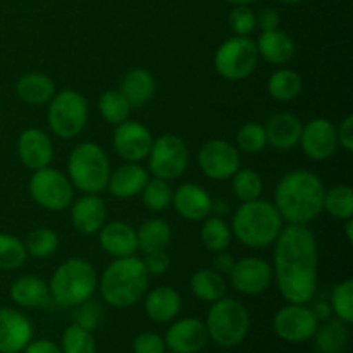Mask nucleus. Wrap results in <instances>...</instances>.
Returning a JSON list of instances; mask_svg holds the SVG:
<instances>
[{
	"mask_svg": "<svg viewBox=\"0 0 353 353\" xmlns=\"http://www.w3.org/2000/svg\"><path fill=\"white\" fill-rule=\"evenodd\" d=\"M272 274L288 303H309L319 281V245L309 226H283L274 243Z\"/></svg>",
	"mask_w": 353,
	"mask_h": 353,
	"instance_id": "nucleus-1",
	"label": "nucleus"
},
{
	"mask_svg": "<svg viewBox=\"0 0 353 353\" xmlns=\"http://www.w3.org/2000/svg\"><path fill=\"white\" fill-rule=\"evenodd\" d=\"M324 183L309 169H295L279 179L274 190V205L288 224L307 226L323 212Z\"/></svg>",
	"mask_w": 353,
	"mask_h": 353,
	"instance_id": "nucleus-2",
	"label": "nucleus"
},
{
	"mask_svg": "<svg viewBox=\"0 0 353 353\" xmlns=\"http://www.w3.org/2000/svg\"><path fill=\"white\" fill-rule=\"evenodd\" d=\"M150 274L145 269L141 259L130 257L114 259L99 279L100 295L107 305L114 309H128L143 300L148 290Z\"/></svg>",
	"mask_w": 353,
	"mask_h": 353,
	"instance_id": "nucleus-3",
	"label": "nucleus"
},
{
	"mask_svg": "<svg viewBox=\"0 0 353 353\" xmlns=\"http://www.w3.org/2000/svg\"><path fill=\"white\" fill-rule=\"evenodd\" d=\"M283 217L269 200L241 202L231 221V233L248 248H265L276 241L283 230Z\"/></svg>",
	"mask_w": 353,
	"mask_h": 353,
	"instance_id": "nucleus-4",
	"label": "nucleus"
},
{
	"mask_svg": "<svg viewBox=\"0 0 353 353\" xmlns=\"http://www.w3.org/2000/svg\"><path fill=\"white\" fill-rule=\"evenodd\" d=\"M97 286H99V276L92 262L71 257L54 271L48 292L57 305L76 307L92 299Z\"/></svg>",
	"mask_w": 353,
	"mask_h": 353,
	"instance_id": "nucleus-5",
	"label": "nucleus"
},
{
	"mask_svg": "<svg viewBox=\"0 0 353 353\" xmlns=\"http://www.w3.org/2000/svg\"><path fill=\"white\" fill-rule=\"evenodd\" d=\"M109 176V157L99 143L83 141L72 148L68 159V178L76 190L100 195L107 190Z\"/></svg>",
	"mask_w": 353,
	"mask_h": 353,
	"instance_id": "nucleus-6",
	"label": "nucleus"
},
{
	"mask_svg": "<svg viewBox=\"0 0 353 353\" xmlns=\"http://www.w3.org/2000/svg\"><path fill=\"white\" fill-rule=\"evenodd\" d=\"M209 340L217 347H238L250 331V314L247 307L238 300L223 296L212 303L205 319Z\"/></svg>",
	"mask_w": 353,
	"mask_h": 353,
	"instance_id": "nucleus-7",
	"label": "nucleus"
},
{
	"mask_svg": "<svg viewBox=\"0 0 353 353\" xmlns=\"http://www.w3.org/2000/svg\"><path fill=\"white\" fill-rule=\"evenodd\" d=\"M48 128L52 133L64 140H72L85 130L88 123V102L76 90L55 92L48 102Z\"/></svg>",
	"mask_w": 353,
	"mask_h": 353,
	"instance_id": "nucleus-8",
	"label": "nucleus"
},
{
	"mask_svg": "<svg viewBox=\"0 0 353 353\" xmlns=\"http://www.w3.org/2000/svg\"><path fill=\"white\" fill-rule=\"evenodd\" d=\"M257 45L248 37H233L219 45L214 55V68L228 81H241L254 74L259 64Z\"/></svg>",
	"mask_w": 353,
	"mask_h": 353,
	"instance_id": "nucleus-9",
	"label": "nucleus"
},
{
	"mask_svg": "<svg viewBox=\"0 0 353 353\" xmlns=\"http://www.w3.org/2000/svg\"><path fill=\"white\" fill-rule=\"evenodd\" d=\"M148 172L154 178L172 181L185 174L190 162V152L185 140L178 134L164 133L155 138L148 152Z\"/></svg>",
	"mask_w": 353,
	"mask_h": 353,
	"instance_id": "nucleus-10",
	"label": "nucleus"
},
{
	"mask_svg": "<svg viewBox=\"0 0 353 353\" xmlns=\"http://www.w3.org/2000/svg\"><path fill=\"white\" fill-rule=\"evenodd\" d=\"M30 195L41 209L59 212L71 207L74 200V186L64 172L47 165L33 171L30 178Z\"/></svg>",
	"mask_w": 353,
	"mask_h": 353,
	"instance_id": "nucleus-11",
	"label": "nucleus"
},
{
	"mask_svg": "<svg viewBox=\"0 0 353 353\" xmlns=\"http://www.w3.org/2000/svg\"><path fill=\"white\" fill-rule=\"evenodd\" d=\"M196 162L203 174L214 181H226L240 169V150L226 140H209L196 154Z\"/></svg>",
	"mask_w": 353,
	"mask_h": 353,
	"instance_id": "nucleus-12",
	"label": "nucleus"
},
{
	"mask_svg": "<svg viewBox=\"0 0 353 353\" xmlns=\"http://www.w3.org/2000/svg\"><path fill=\"white\" fill-rule=\"evenodd\" d=\"M272 326L281 340L288 343H303L314 336L319 321L307 303H288L276 312Z\"/></svg>",
	"mask_w": 353,
	"mask_h": 353,
	"instance_id": "nucleus-13",
	"label": "nucleus"
},
{
	"mask_svg": "<svg viewBox=\"0 0 353 353\" xmlns=\"http://www.w3.org/2000/svg\"><path fill=\"white\" fill-rule=\"evenodd\" d=\"M231 286L243 295H261L274 281L272 265L265 259L247 257L234 262L230 272Z\"/></svg>",
	"mask_w": 353,
	"mask_h": 353,
	"instance_id": "nucleus-14",
	"label": "nucleus"
},
{
	"mask_svg": "<svg viewBox=\"0 0 353 353\" xmlns=\"http://www.w3.org/2000/svg\"><path fill=\"white\" fill-rule=\"evenodd\" d=\"M154 137L145 124L137 121H124L116 126L112 137V147L116 154L126 162H141L148 157Z\"/></svg>",
	"mask_w": 353,
	"mask_h": 353,
	"instance_id": "nucleus-15",
	"label": "nucleus"
},
{
	"mask_svg": "<svg viewBox=\"0 0 353 353\" xmlns=\"http://www.w3.org/2000/svg\"><path fill=\"white\" fill-rule=\"evenodd\" d=\"M299 143L309 159L316 162L326 161L338 150L336 126L330 119L316 117L302 128Z\"/></svg>",
	"mask_w": 353,
	"mask_h": 353,
	"instance_id": "nucleus-16",
	"label": "nucleus"
},
{
	"mask_svg": "<svg viewBox=\"0 0 353 353\" xmlns=\"http://www.w3.org/2000/svg\"><path fill=\"white\" fill-rule=\"evenodd\" d=\"M209 341L205 323L199 317L174 321L164 336L165 348L174 353H199Z\"/></svg>",
	"mask_w": 353,
	"mask_h": 353,
	"instance_id": "nucleus-17",
	"label": "nucleus"
},
{
	"mask_svg": "<svg viewBox=\"0 0 353 353\" xmlns=\"http://www.w3.org/2000/svg\"><path fill=\"white\" fill-rule=\"evenodd\" d=\"M33 324L21 310L0 307V353H21L33 340Z\"/></svg>",
	"mask_w": 353,
	"mask_h": 353,
	"instance_id": "nucleus-18",
	"label": "nucleus"
},
{
	"mask_svg": "<svg viewBox=\"0 0 353 353\" xmlns=\"http://www.w3.org/2000/svg\"><path fill=\"white\" fill-rule=\"evenodd\" d=\"M17 157L24 168L38 171L54 161V143L45 131L28 128L17 138Z\"/></svg>",
	"mask_w": 353,
	"mask_h": 353,
	"instance_id": "nucleus-19",
	"label": "nucleus"
},
{
	"mask_svg": "<svg viewBox=\"0 0 353 353\" xmlns=\"http://www.w3.org/2000/svg\"><path fill=\"white\" fill-rule=\"evenodd\" d=\"M71 223L76 231L85 236L99 234L103 224L107 223V205L100 195L83 193L78 200L71 203Z\"/></svg>",
	"mask_w": 353,
	"mask_h": 353,
	"instance_id": "nucleus-20",
	"label": "nucleus"
},
{
	"mask_svg": "<svg viewBox=\"0 0 353 353\" xmlns=\"http://www.w3.org/2000/svg\"><path fill=\"white\" fill-rule=\"evenodd\" d=\"M172 205L185 221L199 223L212 214V196L196 183H185L172 193Z\"/></svg>",
	"mask_w": 353,
	"mask_h": 353,
	"instance_id": "nucleus-21",
	"label": "nucleus"
},
{
	"mask_svg": "<svg viewBox=\"0 0 353 353\" xmlns=\"http://www.w3.org/2000/svg\"><path fill=\"white\" fill-rule=\"evenodd\" d=\"M100 247L110 257H130L138 250L137 230L123 221H110L102 226L99 231Z\"/></svg>",
	"mask_w": 353,
	"mask_h": 353,
	"instance_id": "nucleus-22",
	"label": "nucleus"
},
{
	"mask_svg": "<svg viewBox=\"0 0 353 353\" xmlns=\"http://www.w3.org/2000/svg\"><path fill=\"white\" fill-rule=\"evenodd\" d=\"M145 314L157 324L171 323L181 312L183 300L178 290L171 286H157L145 293Z\"/></svg>",
	"mask_w": 353,
	"mask_h": 353,
	"instance_id": "nucleus-23",
	"label": "nucleus"
},
{
	"mask_svg": "<svg viewBox=\"0 0 353 353\" xmlns=\"http://www.w3.org/2000/svg\"><path fill=\"white\" fill-rule=\"evenodd\" d=\"M303 124L292 112H278L265 123V138L268 145L276 150H292L299 145Z\"/></svg>",
	"mask_w": 353,
	"mask_h": 353,
	"instance_id": "nucleus-24",
	"label": "nucleus"
},
{
	"mask_svg": "<svg viewBox=\"0 0 353 353\" xmlns=\"http://www.w3.org/2000/svg\"><path fill=\"white\" fill-rule=\"evenodd\" d=\"M148 179V171L143 165L138 162H128L119 165L116 171H110L107 190L117 199H131L140 195Z\"/></svg>",
	"mask_w": 353,
	"mask_h": 353,
	"instance_id": "nucleus-25",
	"label": "nucleus"
},
{
	"mask_svg": "<svg viewBox=\"0 0 353 353\" xmlns=\"http://www.w3.org/2000/svg\"><path fill=\"white\" fill-rule=\"evenodd\" d=\"M255 45H257L259 57H262L265 62L274 65L288 64L296 50L293 38L281 30L262 31Z\"/></svg>",
	"mask_w": 353,
	"mask_h": 353,
	"instance_id": "nucleus-26",
	"label": "nucleus"
},
{
	"mask_svg": "<svg viewBox=\"0 0 353 353\" xmlns=\"http://www.w3.org/2000/svg\"><path fill=\"white\" fill-rule=\"evenodd\" d=\"M155 90H157V83L152 72L143 68H133L124 74L119 92L131 107H143L154 99Z\"/></svg>",
	"mask_w": 353,
	"mask_h": 353,
	"instance_id": "nucleus-27",
	"label": "nucleus"
},
{
	"mask_svg": "<svg viewBox=\"0 0 353 353\" xmlns=\"http://www.w3.org/2000/svg\"><path fill=\"white\" fill-rule=\"evenodd\" d=\"M9 295L12 302L23 309H37V307L45 305L50 300L47 283L33 274L19 276L10 285Z\"/></svg>",
	"mask_w": 353,
	"mask_h": 353,
	"instance_id": "nucleus-28",
	"label": "nucleus"
},
{
	"mask_svg": "<svg viewBox=\"0 0 353 353\" xmlns=\"http://www.w3.org/2000/svg\"><path fill=\"white\" fill-rule=\"evenodd\" d=\"M55 83L43 72H28L16 83L17 99L28 105H47L55 95Z\"/></svg>",
	"mask_w": 353,
	"mask_h": 353,
	"instance_id": "nucleus-29",
	"label": "nucleus"
},
{
	"mask_svg": "<svg viewBox=\"0 0 353 353\" xmlns=\"http://www.w3.org/2000/svg\"><path fill=\"white\" fill-rule=\"evenodd\" d=\"M190 290L202 302L214 303L226 296L228 281L223 274L214 271L212 268L196 269L190 278Z\"/></svg>",
	"mask_w": 353,
	"mask_h": 353,
	"instance_id": "nucleus-30",
	"label": "nucleus"
},
{
	"mask_svg": "<svg viewBox=\"0 0 353 353\" xmlns=\"http://www.w3.org/2000/svg\"><path fill=\"white\" fill-rule=\"evenodd\" d=\"M312 338L321 353H343L350 343V331L343 321L330 317L317 326Z\"/></svg>",
	"mask_w": 353,
	"mask_h": 353,
	"instance_id": "nucleus-31",
	"label": "nucleus"
},
{
	"mask_svg": "<svg viewBox=\"0 0 353 353\" xmlns=\"http://www.w3.org/2000/svg\"><path fill=\"white\" fill-rule=\"evenodd\" d=\"M138 250L143 254L154 250H165L172 240L171 226L164 219H148L137 230Z\"/></svg>",
	"mask_w": 353,
	"mask_h": 353,
	"instance_id": "nucleus-32",
	"label": "nucleus"
},
{
	"mask_svg": "<svg viewBox=\"0 0 353 353\" xmlns=\"http://www.w3.org/2000/svg\"><path fill=\"white\" fill-rule=\"evenodd\" d=\"M302 76L288 68L276 69L268 79V92L278 102H292L302 93Z\"/></svg>",
	"mask_w": 353,
	"mask_h": 353,
	"instance_id": "nucleus-33",
	"label": "nucleus"
},
{
	"mask_svg": "<svg viewBox=\"0 0 353 353\" xmlns=\"http://www.w3.org/2000/svg\"><path fill=\"white\" fill-rule=\"evenodd\" d=\"M233 240L231 226L221 216H207L200 230V241L212 254L228 250Z\"/></svg>",
	"mask_w": 353,
	"mask_h": 353,
	"instance_id": "nucleus-34",
	"label": "nucleus"
},
{
	"mask_svg": "<svg viewBox=\"0 0 353 353\" xmlns=\"http://www.w3.org/2000/svg\"><path fill=\"white\" fill-rule=\"evenodd\" d=\"M323 210L338 221L352 219L353 216V190L348 185L331 186L324 192Z\"/></svg>",
	"mask_w": 353,
	"mask_h": 353,
	"instance_id": "nucleus-35",
	"label": "nucleus"
},
{
	"mask_svg": "<svg viewBox=\"0 0 353 353\" xmlns=\"http://www.w3.org/2000/svg\"><path fill=\"white\" fill-rule=\"evenodd\" d=\"M133 107L130 105L119 90H107L99 99V112L103 119L112 126H119L124 121L130 119Z\"/></svg>",
	"mask_w": 353,
	"mask_h": 353,
	"instance_id": "nucleus-36",
	"label": "nucleus"
},
{
	"mask_svg": "<svg viewBox=\"0 0 353 353\" xmlns=\"http://www.w3.org/2000/svg\"><path fill=\"white\" fill-rule=\"evenodd\" d=\"M231 186L233 193L240 202H250V200L261 199L264 183H262L261 174L250 168L238 169L231 178Z\"/></svg>",
	"mask_w": 353,
	"mask_h": 353,
	"instance_id": "nucleus-37",
	"label": "nucleus"
},
{
	"mask_svg": "<svg viewBox=\"0 0 353 353\" xmlns=\"http://www.w3.org/2000/svg\"><path fill=\"white\" fill-rule=\"evenodd\" d=\"M172 193H174V190L171 188L169 181L154 178L148 179L140 195L143 199V205L148 210L162 212V210H168L172 205Z\"/></svg>",
	"mask_w": 353,
	"mask_h": 353,
	"instance_id": "nucleus-38",
	"label": "nucleus"
},
{
	"mask_svg": "<svg viewBox=\"0 0 353 353\" xmlns=\"http://www.w3.org/2000/svg\"><path fill=\"white\" fill-rule=\"evenodd\" d=\"M28 252L19 238L0 233V271H16L26 262Z\"/></svg>",
	"mask_w": 353,
	"mask_h": 353,
	"instance_id": "nucleus-39",
	"label": "nucleus"
},
{
	"mask_svg": "<svg viewBox=\"0 0 353 353\" xmlns=\"http://www.w3.org/2000/svg\"><path fill=\"white\" fill-rule=\"evenodd\" d=\"M28 255L37 259H47L54 255L59 248V236L50 228H37L30 231L26 241H24Z\"/></svg>",
	"mask_w": 353,
	"mask_h": 353,
	"instance_id": "nucleus-40",
	"label": "nucleus"
},
{
	"mask_svg": "<svg viewBox=\"0 0 353 353\" xmlns=\"http://www.w3.org/2000/svg\"><path fill=\"white\" fill-rule=\"evenodd\" d=\"M61 350L62 353H97V341L92 331L72 323L62 334Z\"/></svg>",
	"mask_w": 353,
	"mask_h": 353,
	"instance_id": "nucleus-41",
	"label": "nucleus"
},
{
	"mask_svg": "<svg viewBox=\"0 0 353 353\" xmlns=\"http://www.w3.org/2000/svg\"><path fill=\"white\" fill-rule=\"evenodd\" d=\"M331 312L336 316V319L343 321L345 324L353 323V279H345V281L334 285L331 292Z\"/></svg>",
	"mask_w": 353,
	"mask_h": 353,
	"instance_id": "nucleus-42",
	"label": "nucleus"
},
{
	"mask_svg": "<svg viewBox=\"0 0 353 353\" xmlns=\"http://www.w3.org/2000/svg\"><path fill=\"white\" fill-rule=\"evenodd\" d=\"M268 147L265 130L259 123H247L238 130L236 148L243 154H261Z\"/></svg>",
	"mask_w": 353,
	"mask_h": 353,
	"instance_id": "nucleus-43",
	"label": "nucleus"
},
{
	"mask_svg": "<svg viewBox=\"0 0 353 353\" xmlns=\"http://www.w3.org/2000/svg\"><path fill=\"white\" fill-rule=\"evenodd\" d=\"M228 24L234 37H248L257 28V14L250 6H234L228 16Z\"/></svg>",
	"mask_w": 353,
	"mask_h": 353,
	"instance_id": "nucleus-44",
	"label": "nucleus"
},
{
	"mask_svg": "<svg viewBox=\"0 0 353 353\" xmlns=\"http://www.w3.org/2000/svg\"><path fill=\"white\" fill-rule=\"evenodd\" d=\"M102 319V307L99 302L88 299L85 302H81L79 305H76L74 314H72V321L78 326L85 327V330L93 331L100 324Z\"/></svg>",
	"mask_w": 353,
	"mask_h": 353,
	"instance_id": "nucleus-45",
	"label": "nucleus"
},
{
	"mask_svg": "<svg viewBox=\"0 0 353 353\" xmlns=\"http://www.w3.org/2000/svg\"><path fill=\"white\" fill-rule=\"evenodd\" d=\"M165 343L161 334L154 331H143L133 340V353H164Z\"/></svg>",
	"mask_w": 353,
	"mask_h": 353,
	"instance_id": "nucleus-46",
	"label": "nucleus"
},
{
	"mask_svg": "<svg viewBox=\"0 0 353 353\" xmlns=\"http://www.w3.org/2000/svg\"><path fill=\"white\" fill-rule=\"evenodd\" d=\"M145 264V269L150 276L165 274L171 268V257L165 250H154L145 254V259H141Z\"/></svg>",
	"mask_w": 353,
	"mask_h": 353,
	"instance_id": "nucleus-47",
	"label": "nucleus"
},
{
	"mask_svg": "<svg viewBox=\"0 0 353 353\" xmlns=\"http://www.w3.org/2000/svg\"><path fill=\"white\" fill-rule=\"evenodd\" d=\"M336 137H338V147L345 148L347 152L353 150V116L348 114L340 126L336 128Z\"/></svg>",
	"mask_w": 353,
	"mask_h": 353,
	"instance_id": "nucleus-48",
	"label": "nucleus"
},
{
	"mask_svg": "<svg viewBox=\"0 0 353 353\" xmlns=\"http://www.w3.org/2000/svg\"><path fill=\"white\" fill-rule=\"evenodd\" d=\"M279 24H281V16L276 9L272 7H265L261 12L257 14V26L262 31H274L279 30Z\"/></svg>",
	"mask_w": 353,
	"mask_h": 353,
	"instance_id": "nucleus-49",
	"label": "nucleus"
},
{
	"mask_svg": "<svg viewBox=\"0 0 353 353\" xmlns=\"http://www.w3.org/2000/svg\"><path fill=\"white\" fill-rule=\"evenodd\" d=\"M234 262H236V261H234L233 255L228 254L226 250L217 252L216 257H214V261H212V269H214V271L219 272V274L226 276V274H230V272H231Z\"/></svg>",
	"mask_w": 353,
	"mask_h": 353,
	"instance_id": "nucleus-50",
	"label": "nucleus"
},
{
	"mask_svg": "<svg viewBox=\"0 0 353 353\" xmlns=\"http://www.w3.org/2000/svg\"><path fill=\"white\" fill-rule=\"evenodd\" d=\"M24 353H62L61 347L50 340H31L23 350Z\"/></svg>",
	"mask_w": 353,
	"mask_h": 353,
	"instance_id": "nucleus-51",
	"label": "nucleus"
},
{
	"mask_svg": "<svg viewBox=\"0 0 353 353\" xmlns=\"http://www.w3.org/2000/svg\"><path fill=\"white\" fill-rule=\"evenodd\" d=\"M312 310H314V314H316V317H317V321H326V319H330L331 317V305L330 303H326V302H317L316 305L312 307Z\"/></svg>",
	"mask_w": 353,
	"mask_h": 353,
	"instance_id": "nucleus-52",
	"label": "nucleus"
},
{
	"mask_svg": "<svg viewBox=\"0 0 353 353\" xmlns=\"http://www.w3.org/2000/svg\"><path fill=\"white\" fill-rule=\"evenodd\" d=\"M345 233H347L348 241H353V219H347L345 221Z\"/></svg>",
	"mask_w": 353,
	"mask_h": 353,
	"instance_id": "nucleus-53",
	"label": "nucleus"
},
{
	"mask_svg": "<svg viewBox=\"0 0 353 353\" xmlns=\"http://www.w3.org/2000/svg\"><path fill=\"white\" fill-rule=\"evenodd\" d=\"M226 2L233 3V6H250V3L259 2V0H226Z\"/></svg>",
	"mask_w": 353,
	"mask_h": 353,
	"instance_id": "nucleus-54",
	"label": "nucleus"
},
{
	"mask_svg": "<svg viewBox=\"0 0 353 353\" xmlns=\"http://www.w3.org/2000/svg\"><path fill=\"white\" fill-rule=\"evenodd\" d=\"M279 2L290 3V6H293V3H300V2H303V0H279Z\"/></svg>",
	"mask_w": 353,
	"mask_h": 353,
	"instance_id": "nucleus-55",
	"label": "nucleus"
}]
</instances>
